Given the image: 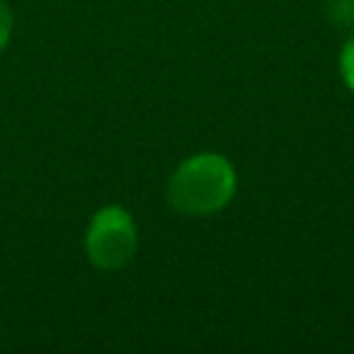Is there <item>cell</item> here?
I'll use <instances>...</instances> for the list:
<instances>
[{
	"mask_svg": "<svg viewBox=\"0 0 354 354\" xmlns=\"http://www.w3.org/2000/svg\"><path fill=\"white\" fill-rule=\"evenodd\" d=\"M236 187V170L228 158L218 153H197L172 172L167 199L180 214L212 216L231 204Z\"/></svg>",
	"mask_w": 354,
	"mask_h": 354,
	"instance_id": "6da1fadb",
	"label": "cell"
},
{
	"mask_svg": "<svg viewBox=\"0 0 354 354\" xmlns=\"http://www.w3.org/2000/svg\"><path fill=\"white\" fill-rule=\"evenodd\" d=\"M85 250L100 270H122L138 250V231L133 216L124 207H104L90 218L85 233Z\"/></svg>",
	"mask_w": 354,
	"mask_h": 354,
	"instance_id": "7a4b0ae2",
	"label": "cell"
},
{
	"mask_svg": "<svg viewBox=\"0 0 354 354\" xmlns=\"http://www.w3.org/2000/svg\"><path fill=\"white\" fill-rule=\"evenodd\" d=\"M328 20L335 27H352L354 25V0H328L325 3Z\"/></svg>",
	"mask_w": 354,
	"mask_h": 354,
	"instance_id": "3957f363",
	"label": "cell"
},
{
	"mask_svg": "<svg viewBox=\"0 0 354 354\" xmlns=\"http://www.w3.org/2000/svg\"><path fill=\"white\" fill-rule=\"evenodd\" d=\"M339 75H342L344 85L354 93V35L349 37L339 54Z\"/></svg>",
	"mask_w": 354,
	"mask_h": 354,
	"instance_id": "277c9868",
	"label": "cell"
},
{
	"mask_svg": "<svg viewBox=\"0 0 354 354\" xmlns=\"http://www.w3.org/2000/svg\"><path fill=\"white\" fill-rule=\"evenodd\" d=\"M12 35V12L6 6V0H0V51L6 49Z\"/></svg>",
	"mask_w": 354,
	"mask_h": 354,
	"instance_id": "5b68a950",
	"label": "cell"
}]
</instances>
